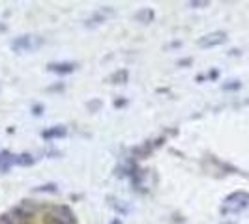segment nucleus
Returning <instances> with one entry per match:
<instances>
[{"label":"nucleus","instance_id":"obj_1","mask_svg":"<svg viewBox=\"0 0 249 224\" xmlns=\"http://www.w3.org/2000/svg\"><path fill=\"white\" fill-rule=\"evenodd\" d=\"M249 208V192L248 191H234L229 196H225L223 204L219 208L221 215L231 217V215H240Z\"/></svg>","mask_w":249,"mask_h":224},{"label":"nucleus","instance_id":"obj_2","mask_svg":"<svg viewBox=\"0 0 249 224\" xmlns=\"http://www.w3.org/2000/svg\"><path fill=\"white\" fill-rule=\"evenodd\" d=\"M34 164V157L28 153H12L6 149H0V172L6 174L12 166H30Z\"/></svg>","mask_w":249,"mask_h":224},{"label":"nucleus","instance_id":"obj_3","mask_svg":"<svg viewBox=\"0 0 249 224\" xmlns=\"http://www.w3.org/2000/svg\"><path fill=\"white\" fill-rule=\"evenodd\" d=\"M43 45V37L39 36H19L12 41V49L17 52H32Z\"/></svg>","mask_w":249,"mask_h":224},{"label":"nucleus","instance_id":"obj_4","mask_svg":"<svg viewBox=\"0 0 249 224\" xmlns=\"http://www.w3.org/2000/svg\"><path fill=\"white\" fill-rule=\"evenodd\" d=\"M227 39H229L227 32H223V30H215V32H210V34H204L202 37H199L197 43H199V47H202V49H212V47L223 45Z\"/></svg>","mask_w":249,"mask_h":224},{"label":"nucleus","instance_id":"obj_5","mask_svg":"<svg viewBox=\"0 0 249 224\" xmlns=\"http://www.w3.org/2000/svg\"><path fill=\"white\" fill-rule=\"evenodd\" d=\"M51 73H56V75H71L77 69V64L75 62H51L47 65Z\"/></svg>","mask_w":249,"mask_h":224},{"label":"nucleus","instance_id":"obj_6","mask_svg":"<svg viewBox=\"0 0 249 224\" xmlns=\"http://www.w3.org/2000/svg\"><path fill=\"white\" fill-rule=\"evenodd\" d=\"M68 135V129L64 125H54V127H49L45 131H41V137L45 140H56V138H64Z\"/></svg>","mask_w":249,"mask_h":224},{"label":"nucleus","instance_id":"obj_7","mask_svg":"<svg viewBox=\"0 0 249 224\" xmlns=\"http://www.w3.org/2000/svg\"><path fill=\"white\" fill-rule=\"evenodd\" d=\"M135 21H139V23H142V25H146V23H152L154 21V17H156V13L152 12L150 8H142V10H139V12H135Z\"/></svg>","mask_w":249,"mask_h":224},{"label":"nucleus","instance_id":"obj_8","mask_svg":"<svg viewBox=\"0 0 249 224\" xmlns=\"http://www.w3.org/2000/svg\"><path fill=\"white\" fill-rule=\"evenodd\" d=\"M189 6L191 8H208L210 2H189Z\"/></svg>","mask_w":249,"mask_h":224},{"label":"nucleus","instance_id":"obj_9","mask_svg":"<svg viewBox=\"0 0 249 224\" xmlns=\"http://www.w3.org/2000/svg\"><path fill=\"white\" fill-rule=\"evenodd\" d=\"M225 90H236V88H240V82H236V84H225Z\"/></svg>","mask_w":249,"mask_h":224},{"label":"nucleus","instance_id":"obj_10","mask_svg":"<svg viewBox=\"0 0 249 224\" xmlns=\"http://www.w3.org/2000/svg\"><path fill=\"white\" fill-rule=\"evenodd\" d=\"M109 224H122V221H120V219H114V221H111Z\"/></svg>","mask_w":249,"mask_h":224}]
</instances>
